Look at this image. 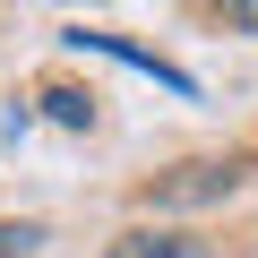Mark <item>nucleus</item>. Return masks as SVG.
Segmentation results:
<instances>
[{
  "label": "nucleus",
  "mask_w": 258,
  "mask_h": 258,
  "mask_svg": "<svg viewBox=\"0 0 258 258\" xmlns=\"http://www.w3.org/2000/svg\"><path fill=\"white\" fill-rule=\"evenodd\" d=\"M60 43H69V52H103V60H120V69H138V78H155V86H164V95H181V103L198 95V78H189V69L155 60L147 43H129V35H103V26H69Z\"/></svg>",
  "instance_id": "nucleus-1"
},
{
  "label": "nucleus",
  "mask_w": 258,
  "mask_h": 258,
  "mask_svg": "<svg viewBox=\"0 0 258 258\" xmlns=\"http://www.w3.org/2000/svg\"><path fill=\"white\" fill-rule=\"evenodd\" d=\"M232 181H241L232 164H189L181 181H155V198H164V207H198V198H224Z\"/></svg>",
  "instance_id": "nucleus-2"
},
{
  "label": "nucleus",
  "mask_w": 258,
  "mask_h": 258,
  "mask_svg": "<svg viewBox=\"0 0 258 258\" xmlns=\"http://www.w3.org/2000/svg\"><path fill=\"white\" fill-rule=\"evenodd\" d=\"M112 258H215L207 241H181V232H120Z\"/></svg>",
  "instance_id": "nucleus-3"
},
{
  "label": "nucleus",
  "mask_w": 258,
  "mask_h": 258,
  "mask_svg": "<svg viewBox=\"0 0 258 258\" xmlns=\"http://www.w3.org/2000/svg\"><path fill=\"white\" fill-rule=\"evenodd\" d=\"M43 112H52L60 129H95V95H78V86H52V95H43Z\"/></svg>",
  "instance_id": "nucleus-4"
},
{
  "label": "nucleus",
  "mask_w": 258,
  "mask_h": 258,
  "mask_svg": "<svg viewBox=\"0 0 258 258\" xmlns=\"http://www.w3.org/2000/svg\"><path fill=\"white\" fill-rule=\"evenodd\" d=\"M35 241H43V224H0V258H26Z\"/></svg>",
  "instance_id": "nucleus-5"
},
{
  "label": "nucleus",
  "mask_w": 258,
  "mask_h": 258,
  "mask_svg": "<svg viewBox=\"0 0 258 258\" xmlns=\"http://www.w3.org/2000/svg\"><path fill=\"white\" fill-rule=\"evenodd\" d=\"M224 26H241V35H258V0H241V9H224Z\"/></svg>",
  "instance_id": "nucleus-6"
}]
</instances>
